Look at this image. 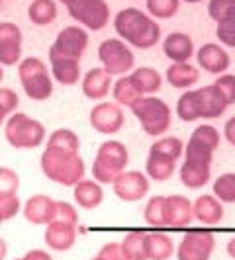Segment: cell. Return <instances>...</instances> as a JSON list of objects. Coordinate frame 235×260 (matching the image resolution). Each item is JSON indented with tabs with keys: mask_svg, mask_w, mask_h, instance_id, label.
Masks as SVG:
<instances>
[{
	"mask_svg": "<svg viewBox=\"0 0 235 260\" xmlns=\"http://www.w3.org/2000/svg\"><path fill=\"white\" fill-rule=\"evenodd\" d=\"M118 36L137 49L153 47L161 38V27L149 18V14L137 8H124L116 14L114 20Z\"/></svg>",
	"mask_w": 235,
	"mask_h": 260,
	"instance_id": "1",
	"label": "cell"
},
{
	"mask_svg": "<svg viewBox=\"0 0 235 260\" xmlns=\"http://www.w3.org/2000/svg\"><path fill=\"white\" fill-rule=\"evenodd\" d=\"M41 170L43 174L55 184L61 186H75L84 178V160L78 153H67L45 147L41 153Z\"/></svg>",
	"mask_w": 235,
	"mask_h": 260,
	"instance_id": "2",
	"label": "cell"
},
{
	"mask_svg": "<svg viewBox=\"0 0 235 260\" xmlns=\"http://www.w3.org/2000/svg\"><path fill=\"white\" fill-rule=\"evenodd\" d=\"M130 162V153L120 141H104L98 147L92 162V178L98 184H112L126 170Z\"/></svg>",
	"mask_w": 235,
	"mask_h": 260,
	"instance_id": "3",
	"label": "cell"
},
{
	"mask_svg": "<svg viewBox=\"0 0 235 260\" xmlns=\"http://www.w3.org/2000/svg\"><path fill=\"white\" fill-rule=\"evenodd\" d=\"M4 137L14 149H36L45 139V125L22 112H14L8 117Z\"/></svg>",
	"mask_w": 235,
	"mask_h": 260,
	"instance_id": "4",
	"label": "cell"
},
{
	"mask_svg": "<svg viewBox=\"0 0 235 260\" xmlns=\"http://www.w3.org/2000/svg\"><path fill=\"white\" fill-rule=\"evenodd\" d=\"M18 78L24 86L27 98L43 102L53 94V80L43 61L38 57H26L18 63Z\"/></svg>",
	"mask_w": 235,
	"mask_h": 260,
	"instance_id": "5",
	"label": "cell"
},
{
	"mask_svg": "<svg viewBox=\"0 0 235 260\" xmlns=\"http://www.w3.org/2000/svg\"><path fill=\"white\" fill-rule=\"evenodd\" d=\"M133 116L139 119L141 127L147 135L159 137L170 127V108L165 100L155 96H141L135 104L131 106Z\"/></svg>",
	"mask_w": 235,
	"mask_h": 260,
	"instance_id": "6",
	"label": "cell"
},
{
	"mask_svg": "<svg viewBox=\"0 0 235 260\" xmlns=\"http://www.w3.org/2000/svg\"><path fill=\"white\" fill-rule=\"evenodd\" d=\"M98 59L102 63V69H106L112 77L128 75L135 63V55L130 49V45L116 38L104 39L98 45Z\"/></svg>",
	"mask_w": 235,
	"mask_h": 260,
	"instance_id": "7",
	"label": "cell"
},
{
	"mask_svg": "<svg viewBox=\"0 0 235 260\" xmlns=\"http://www.w3.org/2000/svg\"><path fill=\"white\" fill-rule=\"evenodd\" d=\"M89 45L86 29L80 26H67L59 31L51 47H49V61L53 59H71L80 61L82 53Z\"/></svg>",
	"mask_w": 235,
	"mask_h": 260,
	"instance_id": "8",
	"label": "cell"
},
{
	"mask_svg": "<svg viewBox=\"0 0 235 260\" xmlns=\"http://www.w3.org/2000/svg\"><path fill=\"white\" fill-rule=\"evenodd\" d=\"M67 12L73 20L92 31L106 27L110 20V6L106 4V0H71L67 4Z\"/></svg>",
	"mask_w": 235,
	"mask_h": 260,
	"instance_id": "9",
	"label": "cell"
},
{
	"mask_svg": "<svg viewBox=\"0 0 235 260\" xmlns=\"http://www.w3.org/2000/svg\"><path fill=\"white\" fill-rule=\"evenodd\" d=\"M216 248V237L208 229L186 231L177 248V260H210Z\"/></svg>",
	"mask_w": 235,
	"mask_h": 260,
	"instance_id": "10",
	"label": "cell"
},
{
	"mask_svg": "<svg viewBox=\"0 0 235 260\" xmlns=\"http://www.w3.org/2000/svg\"><path fill=\"white\" fill-rule=\"evenodd\" d=\"M112 186L116 198L122 202H139L149 194V178L139 170H124Z\"/></svg>",
	"mask_w": 235,
	"mask_h": 260,
	"instance_id": "11",
	"label": "cell"
},
{
	"mask_svg": "<svg viewBox=\"0 0 235 260\" xmlns=\"http://www.w3.org/2000/svg\"><path fill=\"white\" fill-rule=\"evenodd\" d=\"M126 116L116 102H100L91 110V125L94 131L112 135L122 129Z\"/></svg>",
	"mask_w": 235,
	"mask_h": 260,
	"instance_id": "12",
	"label": "cell"
},
{
	"mask_svg": "<svg viewBox=\"0 0 235 260\" xmlns=\"http://www.w3.org/2000/svg\"><path fill=\"white\" fill-rule=\"evenodd\" d=\"M22 31L12 22H0V65H18L22 59Z\"/></svg>",
	"mask_w": 235,
	"mask_h": 260,
	"instance_id": "13",
	"label": "cell"
},
{
	"mask_svg": "<svg viewBox=\"0 0 235 260\" xmlns=\"http://www.w3.org/2000/svg\"><path fill=\"white\" fill-rule=\"evenodd\" d=\"M196 102H198L200 117H204V119H216V117L223 116L225 110H227V102H225L223 94L216 84L198 88L196 90Z\"/></svg>",
	"mask_w": 235,
	"mask_h": 260,
	"instance_id": "14",
	"label": "cell"
},
{
	"mask_svg": "<svg viewBox=\"0 0 235 260\" xmlns=\"http://www.w3.org/2000/svg\"><path fill=\"white\" fill-rule=\"evenodd\" d=\"M194 219L192 211V202L186 196L174 194L165 198V225L169 227H186Z\"/></svg>",
	"mask_w": 235,
	"mask_h": 260,
	"instance_id": "15",
	"label": "cell"
},
{
	"mask_svg": "<svg viewBox=\"0 0 235 260\" xmlns=\"http://www.w3.org/2000/svg\"><path fill=\"white\" fill-rule=\"evenodd\" d=\"M45 245L55 252H65L75 247L77 241V225L61 221H51L45 225Z\"/></svg>",
	"mask_w": 235,
	"mask_h": 260,
	"instance_id": "16",
	"label": "cell"
},
{
	"mask_svg": "<svg viewBox=\"0 0 235 260\" xmlns=\"http://www.w3.org/2000/svg\"><path fill=\"white\" fill-rule=\"evenodd\" d=\"M196 59H198L200 69L208 71L212 75H223L229 69V63H231L227 51L223 49L222 45H218V43H206V45H202L196 51Z\"/></svg>",
	"mask_w": 235,
	"mask_h": 260,
	"instance_id": "17",
	"label": "cell"
},
{
	"mask_svg": "<svg viewBox=\"0 0 235 260\" xmlns=\"http://www.w3.org/2000/svg\"><path fill=\"white\" fill-rule=\"evenodd\" d=\"M22 211L32 225H47L55 217V200L45 194H36L24 204Z\"/></svg>",
	"mask_w": 235,
	"mask_h": 260,
	"instance_id": "18",
	"label": "cell"
},
{
	"mask_svg": "<svg viewBox=\"0 0 235 260\" xmlns=\"http://www.w3.org/2000/svg\"><path fill=\"white\" fill-rule=\"evenodd\" d=\"M82 94L89 100H104L108 96V92L112 88V75L98 67V69H91L84 78H82Z\"/></svg>",
	"mask_w": 235,
	"mask_h": 260,
	"instance_id": "19",
	"label": "cell"
},
{
	"mask_svg": "<svg viewBox=\"0 0 235 260\" xmlns=\"http://www.w3.org/2000/svg\"><path fill=\"white\" fill-rule=\"evenodd\" d=\"M163 53L172 63H188V59L194 55V43L186 34L172 31L163 41Z\"/></svg>",
	"mask_w": 235,
	"mask_h": 260,
	"instance_id": "20",
	"label": "cell"
},
{
	"mask_svg": "<svg viewBox=\"0 0 235 260\" xmlns=\"http://www.w3.org/2000/svg\"><path fill=\"white\" fill-rule=\"evenodd\" d=\"M192 211L194 219H198L204 225H218L223 219V204L216 196L202 194L192 202Z\"/></svg>",
	"mask_w": 235,
	"mask_h": 260,
	"instance_id": "21",
	"label": "cell"
},
{
	"mask_svg": "<svg viewBox=\"0 0 235 260\" xmlns=\"http://www.w3.org/2000/svg\"><path fill=\"white\" fill-rule=\"evenodd\" d=\"M210 176H212V162H200V160L186 158L181 167V182L190 190L204 188L210 182Z\"/></svg>",
	"mask_w": 235,
	"mask_h": 260,
	"instance_id": "22",
	"label": "cell"
},
{
	"mask_svg": "<svg viewBox=\"0 0 235 260\" xmlns=\"http://www.w3.org/2000/svg\"><path fill=\"white\" fill-rule=\"evenodd\" d=\"M75 188V202L78 208L82 209H96L104 202V190L102 184H98L94 178H82Z\"/></svg>",
	"mask_w": 235,
	"mask_h": 260,
	"instance_id": "23",
	"label": "cell"
},
{
	"mask_svg": "<svg viewBox=\"0 0 235 260\" xmlns=\"http://www.w3.org/2000/svg\"><path fill=\"white\" fill-rule=\"evenodd\" d=\"M145 258L147 260H169L174 252L172 239L165 233H147L145 235Z\"/></svg>",
	"mask_w": 235,
	"mask_h": 260,
	"instance_id": "24",
	"label": "cell"
},
{
	"mask_svg": "<svg viewBox=\"0 0 235 260\" xmlns=\"http://www.w3.org/2000/svg\"><path fill=\"white\" fill-rule=\"evenodd\" d=\"M198 69L192 67L190 63H172L165 73V78L172 88H181V90H188L198 82Z\"/></svg>",
	"mask_w": 235,
	"mask_h": 260,
	"instance_id": "25",
	"label": "cell"
},
{
	"mask_svg": "<svg viewBox=\"0 0 235 260\" xmlns=\"http://www.w3.org/2000/svg\"><path fill=\"white\" fill-rule=\"evenodd\" d=\"M133 86L139 90L141 96H151L155 92L161 90L163 86V77L161 73L153 69V67H141V69H135L130 75Z\"/></svg>",
	"mask_w": 235,
	"mask_h": 260,
	"instance_id": "26",
	"label": "cell"
},
{
	"mask_svg": "<svg viewBox=\"0 0 235 260\" xmlns=\"http://www.w3.org/2000/svg\"><path fill=\"white\" fill-rule=\"evenodd\" d=\"M177 170V160H172L169 156L157 155L149 151L147 156V162H145V172H147V178L157 180V182H165L169 180L170 176L174 174Z\"/></svg>",
	"mask_w": 235,
	"mask_h": 260,
	"instance_id": "27",
	"label": "cell"
},
{
	"mask_svg": "<svg viewBox=\"0 0 235 260\" xmlns=\"http://www.w3.org/2000/svg\"><path fill=\"white\" fill-rule=\"evenodd\" d=\"M51 63V75L53 78L63 84V86H73L80 80V65L78 61L71 59H53Z\"/></svg>",
	"mask_w": 235,
	"mask_h": 260,
	"instance_id": "28",
	"label": "cell"
},
{
	"mask_svg": "<svg viewBox=\"0 0 235 260\" xmlns=\"http://www.w3.org/2000/svg\"><path fill=\"white\" fill-rule=\"evenodd\" d=\"M27 16L34 24L47 26L57 18V4L55 0H34L27 8Z\"/></svg>",
	"mask_w": 235,
	"mask_h": 260,
	"instance_id": "29",
	"label": "cell"
},
{
	"mask_svg": "<svg viewBox=\"0 0 235 260\" xmlns=\"http://www.w3.org/2000/svg\"><path fill=\"white\" fill-rule=\"evenodd\" d=\"M47 147L49 149H57V151H67V153H78L80 149V139L73 129H61L53 131L47 139Z\"/></svg>",
	"mask_w": 235,
	"mask_h": 260,
	"instance_id": "30",
	"label": "cell"
},
{
	"mask_svg": "<svg viewBox=\"0 0 235 260\" xmlns=\"http://www.w3.org/2000/svg\"><path fill=\"white\" fill-rule=\"evenodd\" d=\"M145 231H139V229H135V231H130V233L126 235L124 239H122V250H124V254H126V258L128 260H147L145 258Z\"/></svg>",
	"mask_w": 235,
	"mask_h": 260,
	"instance_id": "31",
	"label": "cell"
},
{
	"mask_svg": "<svg viewBox=\"0 0 235 260\" xmlns=\"http://www.w3.org/2000/svg\"><path fill=\"white\" fill-rule=\"evenodd\" d=\"M112 94H114V100H116V104L120 106H131L135 104L139 98H141V94L139 90L133 86V82H131L130 77H120L118 78V82L112 86Z\"/></svg>",
	"mask_w": 235,
	"mask_h": 260,
	"instance_id": "32",
	"label": "cell"
},
{
	"mask_svg": "<svg viewBox=\"0 0 235 260\" xmlns=\"http://www.w3.org/2000/svg\"><path fill=\"white\" fill-rule=\"evenodd\" d=\"M143 219L147 225L165 227V196L149 198L147 206L143 208Z\"/></svg>",
	"mask_w": 235,
	"mask_h": 260,
	"instance_id": "33",
	"label": "cell"
},
{
	"mask_svg": "<svg viewBox=\"0 0 235 260\" xmlns=\"http://www.w3.org/2000/svg\"><path fill=\"white\" fill-rule=\"evenodd\" d=\"M151 153H157V155H163V156H169L172 160H179L181 155L184 153V145L183 141L179 139V137H161L159 141L151 145V149H149Z\"/></svg>",
	"mask_w": 235,
	"mask_h": 260,
	"instance_id": "34",
	"label": "cell"
},
{
	"mask_svg": "<svg viewBox=\"0 0 235 260\" xmlns=\"http://www.w3.org/2000/svg\"><path fill=\"white\" fill-rule=\"evenodd\" d=\"M214 196L222 204H235V172L222 174L214 182Z\"/></svg>",
	"mask_w": 235,
	"mask_h": 260,
	"instance_id": "35",
	"label": "cell"
},
{
	"mask_svg": "<svg viewBox=\"0 0 235 260\" xmlns=\"http://www.w3.org/2000/svg\"><path fill=\"white\" fill-rule=\"evenodd\" d=\"M177 116L183 121H196L200 117L198 102H196V90H186L177 102Z\"/></svg>",
	"mask_w": 235,
	"mask_h": 260,
	"instance_id": "36",
	"label": "cell"
},
{
	"mask_svg": "<svg viewBox=\"0 0 235 260\" xmlns=\"http://www.w3.org/2000/svg\"><path fill=\"white\" fill-rule=\"evenodd\" d=\"M181 8V0H147V10L153 18L167 20L172 18Z\"/></svg>",
	"mask_w": 235,
	"mask_h": 260,
	"instance_id": "37",
	"label": "cell"
},
{
	"mask_svg": "<svg viewBox=\"0 0 235 260\" xmlns=\"http://www.w3.org/2000/svg\"><path fill=\"white\" fill-rule=\"evenodd\" d=\"M218 39L227 47H235V12H231L222 22H218Z\"/></svg>",
	"mask_w": 235,
	"mask_h": 260,
	"instance_id": "38",
	"label": "cell"
},
{
	"mask_svg": "<svg viewBox=\"0 0 235 260\" xmlns=\"http://www.w3.org/2000/svg\"><path fill=\"white\" fill-rule=\"evenodd\" d=\"M18 186H20V178H18L16 170L8 169V167H0V198L16 194Z\"/></svg>",
	"mask_w": 235,
	"mask_h": 260,
	"instance_id": "39",
	"label": "cell"
},
{
	"mask_svg": "<svg viewBox=\"0 0 235 260\" xmlns=\"http://www.w3.org/2000/svg\"><path fill=\"white\" fill-rule=\"evenodd\" d=\"M231 12H235V0H210L208 14L212 16V20L222 22Z\"/></svg>",
	"mask_w": 235,
	"mask_h": 260,
	"instance_id": "40",
	"label": "cell"
},
{
	"mask_svg": "<svg viewBox=\"0 0 235 260\" xmlns=\"http://www.w3.org/2000/svg\"><path fill=\"white\" fill-rule=\"evenodd\" d=\"M53 221L77 225L78 223V211L75 209V206H71L69 202H55V217H53Z\"/></svg>",
	"mask_w": 235,
	"mask_h": 260,
	"instance_id": "41",
	"label": "cell"
},
{
	"mask_svg": "<svg viewBox=\"0 0 235 260\" xmlns=\"http://www.w3.org/2000/svg\"><path fill=\"white\" fill-rule=\"evenodd\" d=\"M20 211H22V202H20V198L16 194L2 196V198H0V213H2L4 221L16 217Z\"/></svg>",
	"mask_w": 235,
	"mask_h": 260,
	"instance_id": "42",
	"label": "cell"
},
{
	"mask_svg": "<svg viewBox=\"0 0 235 260\" xmlns=\"http://www.w3.org/2000/svg\"><path fill=\"white\" fill-rule=\"evenodd\" d=\"M214 84L220 88L227 106L235 104V75H220V78Z\"/></svg>",
	"mask_w": 235,
	"mask_h": 260,
	"instance_id": "43",
	"label": "cell"
},
{
	"mask_svg": "<svg viewBox=\"0 0 235 260\" xmlns=\"http://www.w3.org/2000/svg\"><path fill=\"white\" fill-rule=\"evenodd\" d=\"M20 104V98L12 88H0V106L6 110V114L10 116L16 112V108Z\"/></svg>",
	"mask_w": 235,
	"mask_h": 260,
	"instance_id": "44",
	"label": "cell"
},
{
	"mask_svg": "<svg viewBox=\"0 0 235 260\" xmlns=\"http://www.w3.org/2000/svg\"><path fill=\"white\" fill-rule=\"evenodd\" d=\"M98 256L102 260H128L120 243H106L104 247L100 248Z\"/></svg>",
	"mask_w": 235,
	"mask_h": 260,
	"instance_id": "45",
	"label": "cell"
},
{
	"mask_svg": "<svg viewBox=\"0 0 235 260\" xmlns=\"http://www.w3.org/2000/svg\"><path fill=\"white\" fill-rule=\"evenodd\" d=\"M22 260H53V256L47 250H41V248H32L27 250L26 254L22 256Z\"/></svg>",
	"mask_w": 235,
	"mask_h": 260,
	"instance_id": "46",
	"label": "cell"
},
{
	"mask_svg": "<svg viewBox=\"0 0 235 260\" xmlns=\"http://www.w3.org/2000/svg\"><path fill=\"white\" fill-rule=\"evenodd\" d=\"M223 137H225L227 143L235 147V116L229 117V119L225 121V125H223Z\"/></svg>",
	"mask_w": 235,
	"mask_h": 260,
	"instance_id": "47",
	"label": "cell"
},
{
	"mask_svg": "<svg viewBox=\"0 0 235 260\" xmlns=\"http://www.w3.org/2000/svg\"><path fill=\"white\" fill-rule=\"evenodd\" d=\"M6 254H8V245H6V241L0 237V260L6 258Z\"/></svg>",
	"mask_w": 235,
	"mask_h": 260,
	"instance_id": "48",
	"label": "cell"
},
{
	"mask_svg": "<svg viewBox=\"0 0 235 260\" xmlns=\"http://www.w3.org/2000/svg\"><path fill=\"white\" fill-rule=\"evenodd\" d=\"M227 254H229V256L235 260V237L231 239V241H229V243H227Z\"/></svg>",
	"mask_w": 235,
	"mask_h": 260,
	"instance_id": "49",
	"label": "cell"
},
{
	"mask_svg": "<svg viewBox=\"0 0 235 260\" xmlns=\"http://www.w3.org/2000/svg\"><path fill=\"white\" fill-rule=\"evenodd\" d=\"M6 116H8V114H6V110H4L2 106H0V125L4 123V119H6Z\"/></svg>",
	"mask_w": 235,
	"mask_h": 260,
	"instance_id": "50",
	"label": "cell"
},
{
	"mask_svg": "<svg viewBox=\"0 0 235 260\" xmlns=\"http://www.w3.org/2000/svg\"><path fill=\"white\" fill-rule=\"evenodd\" d=\"M2 78H4V69H2V65H0V82H2Z\"/></svg>",
	"mask_w": 235,
	"mask_h": 260,
	"instance_id": "51",
	"label": "cell"
},
{
	"mask_svg": "<svg viewBox=\"0 0 235 260\" xmlns=\"http://www.w3.org/2000/svg\"><path fill=\"white\" fill-rule=\"evenodd\" d=\"M184 2H188V4H196V2H200V0H184Z\"/></svg>",
	"mask_w": 235,
	"mask_h": 260,
	"instance_id": "52",
	"label": "cell"
},
{
	"mask_svg": "<svg viewBox=\"0 0 235 260\" xmlns=\"http://www.w3.org/2000/svg\"><path fill=\"white\" fill-rule=\"evenodd\" d=\"M91 260H102V258H100V256H98V254H96V256H94V258H91Z\"/></svg>",
	"mask_w": 235,
	"mask_h": 260,
	"instance_id": "53",
	"label": "cell"
},
{
	"mask_svg": "<svg viewBox=\"0 0 235 260\" xmlns=\"http://www.w3.org/2000/svg\"><path fill=\"white\" fill-rule=\"evenodd\" d=\"M2 221H4V217H2V213H0V225H2Z\"/></svg>",
	"mask_w": 235,
	"mask_h": 260,
	"instance_id": "54",
	"label": "cell"
},
{
	"mask_svg": "<svg viewBox=\"0 0 235 260\" xmlns=\"http://www.w3.org/2000/svg\"><path fill=\"white\" fill-rule=\"evenodd\" d=\"M61 2H63V4H69V2H71V0H61Z\"/></svg>",
	"mask_w": 235,
	"mask_h": 260,
	"instance_id": "55",
	"label": "cell"
},
{
	"mask_svg": "<svg viewBox=\"0 0 235 260\" xmlns=\"http://www.w3.org/2000/svg\"><path fill=\"white\" fill-rule=\"evenodd\" d=\"M16 260H22V258H16Z\"/></svg>",
	"mask_w": 235,
	"mask_h": 260,
	"instance_id": "56",
	"label": "cell"
}]
</instances>
